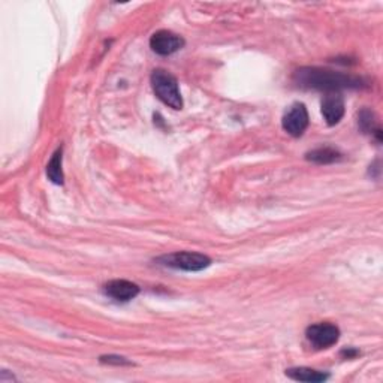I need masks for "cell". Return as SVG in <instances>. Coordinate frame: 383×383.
Masks as SVG:
<instances>
[{"mask_svg": "<svg viewBox=\"0 0 383 383\" xmlns=\"http://www.w3.org/2000/svg\"><path fill=\"white\" fill-rule=\"evenodd\" d=\"M322 116L328 126L340 123L344 116V100L339 93H328L322 102Z\"/></svg>", "mask_w": 383, "mask_h": 383, "instance_id": "8", "label": "cell"}, {"mask_svg": "<svg viewBox=\"0 0 383 383\" xmlns=\"http://www.w3.org/2000/svg\"><path fill=\"white\" fill-rule=\"evenodd\" d=\"M343 154L335 150V148L332 147H321V148H314V150L308 152L305 154V159L307 161H310L313 163H317V165H330V163H334V162H339L341 161Z\"/></svg>", "mask_w": 383, "mask_h": 383, "instance_id": "10", "label": "cell"}, {"mask_svg": "<svg viewBox=\"0 0 383 383\" xmlns=\"http://www.w3.org/2000/svg\"><path fill=\"white\" fill-rule=\"evenodd\" d=\"M359 352L358 350H355V349H348V350H343L341 355H344V357H348V358H353V357H357Z\"/></svg>", "mask_w": 383, "mask_h": 383, "instance_id": "15", "label": "cell"}, {"mask_svg": "<svg viewBox=\"0 0 383 383\" xmlns=\"http://www.w3.org/2000/svg\"><path fill=\"white\" fill-rule=\"evenodd\" d=\"M104 292L109 298H113L116 301H130L139 294V287L138 285L129 282V280L123 278H117V280H111L105 286H104Z\"/></svg>", "mask_w": 383, "mask_h": 383, "instance_id": "7", "label": "cell"}, {"mask_svg": "<svg viewBox=\"0 0 383 383\" xmlns=\"http://www.w3.org/2000/svg\"><path fill=\"white\" fill-rule=\"evenodd\" d=\"M183 45H184V39L181 36L175 35L170 30H159L152 36L150 39L152 50L159 55H171L179 51L180 48H183Z\"/></svg>", "mask_w": 383, "mask_h": 383, "instance_id": "6", "label": "cell"}, {"mask_svg": "<svg viewBox=\"0 0 383 383\" xmlns=\"http://www.w3.org/2000/svg\"><path fill=\"white\" fill-rule=\"evenodd\" d=\"M100 362L109 364V366H132V362L123 357H118V355H104V357H100Z\"/></svg>", "mask_w": 383, "mask_h": 383, "instance_id": "13", "label": "cell"}, {"mask_svg": "<svg viewBox=\"0 0 383 383\" xmlns=\"http://www.w3.org/2000/svg\"><path fill=\"white\" fill-rule=\"evenodd\" d=\"M358 125H359V127H361L362 132H366V134H376L377 141H380L382 130H380V127L377 126L376 118H375V114H373L371 111H368V109L361 111L359 120H358Z\"/></svg>", "mask_w": 383, "mask_h": 383, "instance_id": "12", "label": "cell"}, {"mask_svg": "<svg viewBox=\"0 0 383 383\" xmlns=\"http://www.w3.org/2000/svg\"><path fill=\"white\" fill-rule=\"evenodd\" d=\"M294 81L303 89H314L326 93H337L346 89H362L367 86V82L361 77L321 68L298 69L294 73Z\"/></svg>", "mask_w": 383, "mask_h": 383, "instance_id": "1", "label": "cell"}, {"mask_svg": "<svg viewBox=\"0 0 383 383\" xmlns=\"http://www.w3.org/2000/svg\"><path fill=\"white\" fill-rule=\"evenodd\" d=\"M282 126L285 132L291 136L300 138L308 127V113L305 105L300 104V102H295L294 105H291L282 118Z\"/></svg>", "mask_w": 383, "mask_h": 383, "instance_id": "5", "label": "cell"}, {"mask_svg": "<svg viewBox=\"0 0 383 383\" xmlns=\"http://www.w3.org/2000/svg\"><path fill=\"white\" fill-rule=\"evenodd\" d=\"M152 87L156 96L161 99L165 105L172 109L183 108V98L180 95L179 81L165 69H156L152 73Z\"/></svg>", "mask_w": 383, "mask_h": 383, "instance_id": "2", "label": "cell"}, {"mask_svg": "<svg viewBox=\"0 0 383 383\" xmlns=\"http://www.w3.org/2000/svg\"><path fill=\"white\" fill-rule=\"evenodd\" d=\"M286 376L292 380L296 382H307V383H319L325 382L330 376L326 373L317 371L308 367H295V368H289L286 370Z\"/></svg>", "mask_w": 383, "mask_h": 383, "instance_id": "9", "label": "cell"}, {"mask_svg": "<svg viewBox=\"0 0 383 383\" xmlns=\"http://www.w3.org/2000/svg\"><path fill=\"white\" fill-rule=\"evenodd\" d=\"M157 262L163 267L196 273V271L208 268L211 265V259L202 253H196V251H175V253L161 256Z\"/></svg>", "mask_w": 383, "mask_h": 383, "instance_id": "3", "label": "cell"}, {"mask_svg": "<svg viewBox=\"0 0 383 383\" xmlns=\"http://www.w3.org/2000/svg\"><path fill=\"white\" fill-rule=\"evenodd\" d=\"M62 162H63V150L62 147L55 152L51 157V161L46 165V177H48L50 181L54 184H63V170H62Z\"/></svg>", "mask_w": 383, "mask_h": 383, "instance_id": "11", "label": "cell"}, {"mask_svg": "<svg viewBox=\"0 0 383 383\" xmlns=\"http://www.w3.org/2000/svg\"><path fill=\"white\" fill-rule=\"evenodd\" d=\"M12 380H15L14 376H11V375L8 376V371H6V370L2 371V375H0V382L5 383V382H12Z\"/></svg>", "mask_w": 383, "mask_h": 383, "instance_id": "14", "label": "cell"}, {"mask_svg": "<svg viewBox=\"0 0 383 383\" xmlns=\"http://www.w3.org/2000/svg\"><path fill=\"white\" fill-rule=\"evenodd\" d=\"M305 337L316 349H328L339 341L340 330L337 325L330 322H321L308 326L305 331Z\"/></svg>", "mask_w": 383, "mask_h": 383, "instance_id": "4", "label": "cell"}]
</instances>
